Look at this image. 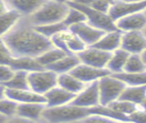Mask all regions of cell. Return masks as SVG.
<instances>
[{
	"label": "cell",
	"instance_id": "36",
	"mask_svg": "<svg viewBox=\"0 0 146 123\" xmlns=\"http://www.w3.org/2000/svg\"><path fill=\"white\" fill-rule=\"evenodd\" d=\"M71 2H75V3H78V4H82V5H88L90 6L93 0H73Z\"/></svg>",
	"mask_w": 146,
	"mask_h": 123
},
{
	"label": "cell",
	"instance_id": "13",
	"mask_svg": "<svg viewBox=\"0 0 146 123\" xmlns=\"http://www.w3.org/2000/svg\"><path fill=\"white\" fill-rule=\"evenodd\" d=\"M116 25L121 32L144 31L146 29V14L144 11L126 15L116 21Z\"/></svg>",
	"mask_w": 146,
	"mask_h": 123
},
{
	"label": "cell",
	"instance_id": "26",
	"mask_svg": "<svg viewBox=\"0 0 146 123\" xmlns=\"http://www.w3.org/2000/svg\"><path fill=\"white\" fill-rule=\"evenodd\" d=\"M1 85L10 89H30L29 71L16 70L13 78L5 83H1Z\"/></svg>",
	"mask_w": 146,
	"mask_h": 123
},
{
	"label": "cell",
	"instance_id": "37",
	"mask_svg": "<svg viewBox=\"0 0 146 123\" xmlns=\"http://www.w3.org/2000/svg\"><path fill=\"white\" fill-rule=\"evenodd\" d=\"M53 1L58 2V3H64V4H68L70 2L73 1V0H53Z\"/></svg>",
	"mask_w": 146,
	"mask_h": 123
},
{
	"label": "cell",
	"instance_id": "7",
	"mask_svg": "<svg viewBox=\"0 0 146 123\" xmlns=\"http://www.w3.org/2000/svg\"><path fill=\"white\" fill-rule=\"evenodd\" d=\"M111 54L112 53L91 45V47H87L77 55H78L82 63L90 65V66L95 68H106Z\"/></svg>",
	"mask_w": 146,
	"mask_h": 123
},
{
	"label": "cell",
	"instance_id": "4",
	"mask_svg": "<svg viewBox=\"0 0 146 123\" xmlns=\"http://www.w3.org/2000/svg\"><path fill=\"white\" fill-rule=\"evenodd\" d=\"M100 92V105L108 106L119 99L126 84L113 74L107 75L98 80Z\"/></svg>",
	"mask_w": 146,
	"mask_h": 123
},
{
	"label": "cell",
	"instance_id": "1",
	"mask_svg": "<svg viewBox=\"0 0 146 123\" xmlns=\"http://www.w3.org/2000/svg\"><path fill=\"white\" fill-rule=\"evenodd\" d=\"M1 37V41L15 57L37 59L54 47L51 39L41 33L28 20L27 22L21 20L10 32Z\"/></svg>",
	"mask_w": 146,
	"mask_h": 123
},
{
	"label": "cell",
	"instance_id": "39",
	"mask_svg": "<svg viewBox=\"0 0 146 123\" xmlns=\"http://www.w3.org/2000/svg\"><path fill=\"white\" fill-rule=\"evenodd\" d=\"M141 57H143V60H144V62L146 63V49L143 51V53L141 54Z\"/></svg>",
	"mask_w": 146,
	"mask_h": 123
},
{
	"label": "cell",
	"instance_id": "34",
	"mask_svg": "<svg viewBox=\"0 0 146 123\" xmlns=\"http://www.w3.org/2000/svg\"><path fill=\"white\" fill-rule=\"evenodd\" d=\"M113 4L114 2L110 1V0H93V2H92L90 6L98 11L109 14Z\"/></svg>",
	"mask_w": 146,
	"mask_h": 123
},
{
	"label": "cell",
	"instance_id": "3",
	"mask_svg": "<svg viewBox=\"0 0 146 123\" xmlns=\"http://www.w3.org/2000/svg\"><path fill=\"white\" fill-rule=\"evenodd\" d=\"M91 115L90 108L75 106L70 103L59 106H47L42 120L48 122H72L83 120Z\"/></svg>",
	"mask_w": 146,
	"mask_h": 123
},
{
	"label": "cell",
	"instance_id": "2",
	"mask_svg": "<svg viewBox=\"0 0 146 123\" xmlns=\"http://www.w3.org/2000/svg\"><path fill=\"white\" fill-rule=\"evenodd\" d=\"M70 9V5L46 0L35 12L28 17V21L34 26L52 24L64 21Z\"/></svg>",
	"mask_w": 146,
	"mask_h": 123
},
{
	"label": "cell",
	"instance_id": "40",
	"mask_svg": "<svg viewBox=\"0 0 146 123\" xmlns=\"http://www.w3.org/2000/svg\"><path fill=\"white\" fill-rule=\"evenodd\" d=\"M140 106H141V107H143V108L146 111V99L144 100V102H143V104H141V105Z\"/></svg>",
	"mask_w": 146,
	"mask_h": 123
},
{
	"label": "cell",
	"instance_id": "12",
	"mask_svg": "<svg viewBox=\"0 0 146 123\" xmlns=\"http://www.w3.org/2000/svg\"><path fill=\"white\" fill-rule=\"evenodd\" d=\"M70 72L85 84L96 82L103 77L112 74L107 68H95L82 62Z\"/></svg>",
	"mask_w": 146,
	"mask_h": 123
},
{
	"label": "cell",
	"instance_id": "28",
	"mask_svg": "<svg viewBox=\"0 0 146 123\" xmlns=\"http://www.w3.org/2000/svg\"><path fill=\"white\" fill-rule=\"evenodd\" d=\"M125 72L146 71V63L141 54H130L124 68Z\"/></svg>",
	"mask_w": 146,
	"mask_h": 123
},
{
	"label": "cell",
	"instance_id": "22",
	"mask_svg": "<svg viewBox=\"0 0 146 123\" xmlns=\"http://www.w3.org/2000/svg\"><path fill=\"white\" fill-rule=\"evenodd\" d=\"M80 63V60L77 54H67L62 59L49 66L47 68L54 70L57 74H62L72 71Z\"/></svg>",
	"mask_w": 146,
	"mask_h": 123
},
{
	"label": "cell",
	"instance_id": "20",
	"mask_svg": "<svg viewBox=\"0 0 146 123\" xmlns=\"http://www.w3.org/2000/svg\"><path fill=\"white\" fill-rule=\"evenodd\" d=\"M129 55L130 54L122 47L117 49L116 51L112 52V54H111L106 68L112 74L122 72L124 70V68L126 66V63L128 61Z\"/></svg>",
	"mask_w": 146,
	"mask_h": 123
},
{
	"label": "cell",
	"instance_id": "21",
	"mask_svg": "<svg viewBox=\"0 0 146 123\" xmlns=\"http://www.w3.org/2000/svg\"><path fill=\"white\" fill-rule=\"evenodd\" d=\"M57 85L61 86L70 93L78 94L84 89L86 84L77 78L75 75H73L71 72H67V73L58 74Z\"/></svg>",
	"mask_w": 146,
	"mask_h": 123
},
{
	"label": "cell",
	"instance_id": "31",
	"mask_svg": "<svg viewBox=\"0 0 146 123\" xmlns=\"http://www.w3.org/2000/svg\"><path fill=\"white\" fill-rule=\"evenodd\" d=\"M35 28L39 31L41 33H43L44 36H46L47 38H49V39H51V38L53 36H55L56 34L68 29L67 27V25L65 24L63 21L56 22V23H52V24L35 26Z\"/></svg>",
	"mask_w": 146,
	"mask_h": 123
},
{
	"label": "cell",
	"instance_id": "43",
	"mask_svg": "<svg viewBox=\"0 0 146 123\" xmlns=\"http://www.w3.org/2000/svg\"><path fill=\"white\" fill-rule=\"evenodd\" d=\"M144 32H145V33H146V29H145V30H144Z\"/></svg>",
	"mask_w": 146,
	"mask_h": 123
},
{
	"label": "cell",
	"instance_id": "6",
	"mask_svg": "<svg viewBox=\"0 0 146 123\" xmlns=\"http://www.w3.org/2000/svg\"><path fill=\"white\" fill-rule=\"evenodd\" d=\"M68 5L73 6L79 9L84 12L86 15L87 21L90 24L94 25V27L104 31V32H109V31L117 30V27L116 25V21H115L112 17L110 16L108 13H104L101 11H98L93 7L88 5H82V4H78L75 2H70Z\"/></svg>",
	"mask_w": 146,
	"mask_h": 123
},
{
	"label": "cell",
	"instance_id": "17",
	"mask_svg": "<svg viewBox=\"0 0 146 123\" xmlns=\"http://www.w3.org/2000/svg\"><path fill=\"white\" fill-rule=\"evenodd\" d=\"M122 35H123V32H121L118 29L106 32L103 34V36L99 39L97 43L94 45V47L112 53L114 51H116L117 49L121 47Z\"/></svg>",
	"mask_w": 146,
	"mask_h": 123
},
{
	"label": "cell",
	"instance_id": "29",
	"mask_svg": "<svg viewBox=\"0 0 146 123\" xmlns=\"http://www.w3.org/2000/svg\"><path fill=\"white\" fill-rule=\"evenodd\" d=\"M107 106H109L110 108H112L116 112L125 115L127 117H129L130 114H132L134 111L137 110L140 107V106L136 105V104H133L131 102L126 101V100H122V99H117L116 101L109 104Z\"/></svg>",
	"mask_w": 146,
	"mask_h": 123
},
{
	"label": "cell",
	"instance_id": "8",
	"mask_svg": "<svg viewBox=\"0 0 146 123\" xmlns=\"http://www.w3.org/2000/svg\"><path fill=\"white\" fill-rule=\"evenodd\" d=\"M71 104L78 106L92 108L100 105V92L98 80L86 84L84 89L76 95Z\"/></svg>",
	"mask_w": 146,
	"mask_h": 123
},
{
	"label": "cell",
	"instance_id": "14",
	"mask_svg": "<svg viewBox=\"0 0 146 123\" xmlns=\"http://www.w3.org/2000/svg\"><path fill=\"white\" fill-rule=\"evenodd\" d=\"M146 9V0L136 2H122L116 1L110 9L109 15L113 20L116 21L119 18L126 16V15L141 12Z\"/></svg>",
	"mask_w": 146,
	"mask_h": 123
},
{
	"label": "cell",
	"instance_id": "24",
	"mask_svg": "<svg viewBox=\"0 0 146 123\" xmlns=\"http://www.w3.org/2000/svg\"><path fill=\"white\" fill-rule=\"evenodd\" d=\"M62 35L68 54H79L88 47L77 34L71 32L70 29L63 31Z\"/></svg>",
	"mask_w": 146,
	"mask_h": 123
},
{
	"label": "cell",
	"instance_id": "25",
	"mask_svg": "<svg viewBox=\"0 0 146 123\" xmlns=\"http://www.w3.org/2000/svg\"><path fill=\"white\" fill-rule=\"evenodd\" d=\"M68 53H66L64 50L60 49L58 47H53L49 48L46 51H44L42 55H40L37 57V60L44 68H48L54 63H56V61L62 59Z\"/></svg>",
	"mask_w": 146,
	"mask_h": 123
},
{
	"label": "cell",
	"instance_id": "19",
	"mask_svg": "<svg viewBox=\"0 0 146 123\" xmlns=\"http://www.w3.org/2000/svg\"><path fill=\"white\" fill-rule=\"evenodd\" d=\"M7 7L17 9L23 15L29 17L46 0H4Z\"/></svg>",
	"mask_w": 146,
	"mask_h": 123
},
{
	"label": "cell",
	"instance_id": "18",
	"mask_svg": "<svg viewBox=\"0 0 146 123\" xmlns=\"http://www.w3.org/2000/svg\"><path fill=\"white\" fill-rule=\"evenodd\" d=\"M45 103H23L18 107L17 117L26 120H39L43 118Z\"/></svg>",
	"mask_w": 146,
	"mask_h": 123
},
{
	"label": "cell",
	"instance_id": "23",
	"mask_svg": "<svg viewBox=\"0 0 146 123\" xmlns=\"http://www.w3.org/2000/svg\"><path fill=\"white\" fill-rule=\"evenodd\" d=\"M119 99L141 106L146 99V85H126Z\"/></svg>",
	"mask_w": 146,
	"mask_h": 123
},
{
	"label": "cell",
	"instance_id": "16",
	"mask_svg": "<svg viewBox=\"0 0 146 123\" xmlns=\"http://www.w3.org/2000/svg\"><path fill=\"white\" fill-rule=\"evenodd\" d=\"M5 5V9H1V16H0V29H1V36L5 35L10 32L24 16L17 9L7 7L5 1H2Z\"/></svg>",
	"mask_w": 146,
	"mask_h": 123
},
{
	"label": "cell",
	"instance_id": "27",
	"mask_svg": "<svg viewBox=\"0 0 146 123\" xmlns=\"http://www.w3.org/2000/svg\"><path fill=\"white\" fill-rule=\"evenodd\" d=\"M120 79L126 85H146V71L143 72H125L113 74Z\"/></svg>",
	"mask_w": 146,
	"mask_h": 123
},
{
	"label": "cell",
	"instance_id": "41",
	"mask_svg": "<svg viewBox=\"0 0 146 123\" xmlns=\"http://www.w3.org/2000/svg\"><path fill=\"white\" fill-rule=\"evenodd\" d=\"M110 1H112V2H114V3H115V2L117 1V0H110Z\"/></svg>",
	"mask_w": 146,
	"mask_h": 123
},
{
	"label": "cell",
	"instance_id": "30",
	"mask_svg": "<svg viewBox=\"0 0 146 123\" xmlns=\"http://www.w3.org/2000/svg\"><path fill=\"white\" fill-rule=\"evenodd\" d=\"M84 21H87L86 15L84 14V12H82L80 9H77V7L70 5L68 12L67 13L66 17H65L63 21V22L67 25L68 28H70L73 25L82 23V22Z\"/></svg>",
	"mask_w": 146,
	"mask_h": 123
},
{
	"label": "cell",
	"instance_id": "35",
	"mask_svg": "<svg viewBox=\"0 0 146 123\" xmlns=\"http://www.w3.org/2000/svg\"><path fill=\"white\" fill-rule=\"evenodd\" d=\"M129 121L133 122H140V123H146V111L143 107H139L135 110L132 114L129 116Z\"/></svg>",
	"mask_w": 146,
	"mask_h": 123
},
{
	"label": "cell",
	"instance_id": "15",
	"mask_svg": "<svg viewBox=\"0 0 146 123\" xmlns=\"http://www.w3.org/2000/svg\"><path fill=\"white\" fill-rule=\"evenodd\" d=\"M77 94L70 93L59 85H56L49 90L44 94L45 104L47 106H59L67 105L73 101Z\"/></svg>",
	"mask_w": 146,
	"mask_h": 123
},
{
	"label": "cell",
	"instance_id": "10",
	"mask_svg": "<svg viewBox=\"0 0 146 123\" xmlns=\"http://www.w3.org/2000/svg\"><path fill=\"white\" fill-rule=\"evenodd\" d=\"M2 96L10 98L19 104L23 103H45L44 95L37 94L31 89H10L3 85Z\"/></svg>",
	"mask_w": 146,
	"mask_h": 123
},
{
	"label": "cell",
	"instance_id": "33",
	"mask_svg": "<svg viewBox=\"0 0 146 123\" xmlns=\"http://www.w3.org/2000/svg\"><path fill=\"white\" fill-rule=\"evenodd\" d=\"M15 73H16V70L11 66L7 64H1V66H0V80H1V83H5L10 80L14 77Z\"/></svg>",
	"mask_w": 146,
	"mask_h": 123
},
{
	"label": "cell",
	"instance_id": "32",
	"mask_svg": "<svg viewBox=\"0 0 146 123\" xmlns=\"http://www.w3.org/2000/svg\"><path fill=\"white\" fill-rule=\"evenodd\" d=\"M19 105L20 104L14 101V100L7 98L6 96H2L1 101H0V111H1V115L9 118L17 117Z\"/></svg>",
	"mask_w": 146,
	"mask_h": 123
},
{
	"label": "cell",
	"instance_id": "9",
	"mask_svg": "<svg viewBox=\"0 0 146 123\" xmlns=\"http://www.w3.org/2000/svg\"><path fill=\"white\" fill-rule=\"evenodd\" d=\"M121 47L129 54H143L146 49V33L144 31L124 32Z\"/></svg>",
	"mask_w": 146,
	"mask_h": 123
},
{
	"label": "cell",
	"instance_id": "42",
	"mask_svg": "<svg viewBox=\"0 0 146 123\" xmlns=\"http://www.w3.org/2000/svg\"><path fill=\"white\" fill-rule=\"evenodd\" d=\"M144 12H145V14H146V9H145V10H144Z\"/></svg>",
	"mask_w": 146,
	"mask_h": 123
},
{
	"label": "cell",
	"instance_id": "38",
	"mask_svg": "<svg viewBox=\"0 0 146 123\" xmlns=\"http://www.w3.org/2000/svg\"><path fill=\"white\" fill-rule=\"evenodd\" d=\"M117 1H122V2H136V1H141V0H117Z\"/></svg>",
	"mask_w": 146,
	"mask_h": 123
},
{
	"label": "cell",
	"instance_id": "5",
	"mask_svg": "<svg viewBox=\"0 0 146 123\" xmlns=\"http://www.w3.org/2000/svg\"><path fill=\"white\" fill-rule=\"evenodd\" d=\"M57 80L58 74L47 68L29 72L30 89L43 95L57 85Z\"/></svg>",
	"mask_w": 146,
	"mask_h": 123
},
{
	"label": "cell",
	"instance_id": "11",
	"mask_svg": "<svg viewBox=\"0 0 146 123\" xmlns=\"http://www.w3.org/2000/svg\"><path fill=\"white\" fill-rule=\"evenodd\" d=\"M71 32H73L75 34H77L88 47L94 45L97 43L99 39L103 36V34L106 32L100 30L94 25L90 24L88 21H84L82 23L73 25L70 27Z\"/></svg>",
	"mask_w": 146,
	"mask_h": 123
}]
</instances>
